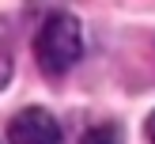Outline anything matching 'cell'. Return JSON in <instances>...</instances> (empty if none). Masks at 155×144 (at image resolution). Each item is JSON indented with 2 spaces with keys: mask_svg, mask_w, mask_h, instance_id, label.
Returning a JSON list of instances; mask_svg holds the SVG:
<instances>
[{
  "mask_svg": "<svg viewBox=\"0 0 155 144\" xmlns=\"http://www.w3.org/2000/svg\"><path fill=\"white\" fill-rule=\"evenodd\" d=\"M83 53V38H80V23L72 19L68 12H57V15H45L42 30L34 38V57H38V68L45 76H61L80 61Z\"/></svg>",
  "mask_w": 155,
  "mask_h": 144,
  "instance_id": "cell-1",
  "label": "cell"
},
{
  "mask_svg": "<svg viewBox=\"0 0 155 144\" xmlns=\"http://www.w3.org/2000/svg\"><path fill=\"white\" fill-rule=\"evenodd\" d=\"M8 140L12 144H61V125L53 121V114L42 110V106H27L23 114L12 118Z\"/></svg>",
  "mask_w": 155,
  "mask_h": 144,
  "instance_id": "cell-2",
  "label": "cell"
},
{
  "mask_svg": "<svg viewBox=\"0 0 155 144\" xmlns=\"http://www.w3.org/2000/svg\"><path fill=\"white\" fill-rule=\"evenodd\" d=\"M12 80V34H8V23L0 19V87Z\"/></svg>",
  "mask_w": 155,
  "mask_h": 144,
  "instance_id": "cell-3",
  "label": "cell"
},
{
  "mask_svg": "<svg viewBox=\"0 0 155 144\" xmlns=\"http://www.w3.org/2000/svg\"><path fill=\"white\" fill-rule=\"evenodd\" d=\"M83 144H121V133L114 125H95L83 133Z\"/></svg>",
  "mask_w": 155,
  "mask_h": 144,
  "instance_id": "cell-4",
  "label": "cell"
},
{
  "mask_svg": "<svg viewBox=\"0 0 155 144\" xmlns=\"http://www.w3.org/2000/svg\"><path fill=\"white\" fill-rule=\"evenodd\" d=\"M148 140L155 144V114H151V118H148Z\"/></svg>",
  "mask_w": 155,
  "mask_h": 144,
  "instance_id": "cell-5",
  "label": "cell"
}]
</instances>
